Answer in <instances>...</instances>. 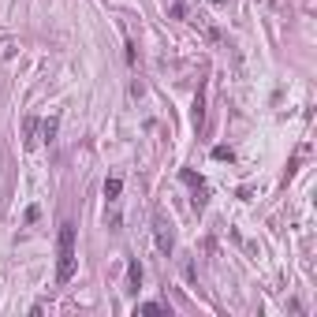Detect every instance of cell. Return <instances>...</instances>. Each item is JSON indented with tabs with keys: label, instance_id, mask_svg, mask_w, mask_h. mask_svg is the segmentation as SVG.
Listing matches in <instances>:
<instances>
[{
	"label": "cell",
	"instance_id": "cell-4",
	"mask_svg": "<svg viewBox=\"0 0 317 317\" xmlns=\"http://www.w3.org/2000/svg\"><path fill=\"white\" fill-rule=\"evenodd\" d=\"M142 287V265L138 257H131V269H127V291H138Z\"/></svg>",
	"mask_w": 317,
	"mask_h": 317
},
{
	"label": "cell",
	"instance_id": "cell-6",
	"mask_svg": "<svg viewBox=\"0 0 317 317\" xmlns=\"http://www.w3.org/2000/svg\"><path fill=\"white\" fill-rule=\"evenodd\" d=\"M56 127H60V120H56V116L41 120V138H45V142H52V138H56Z\"/></svg>",
	"mask_w": 317,
	"mask_h": 317
},
{
	"label": "cell",
	"instance_id": "cell-8",
	"mask_svg": "<svg viewBox=\"0 0 317 317\" xmlns=\"http://www.w3.org/2000/svg\"><path fill=\"white\" fill-rule=\"evenodd\" d=\"M138 310H142V313H165L168 306H165V302H142Z\"/></svg>",
	"mask_w": 317,
	"mask_h": 317
},
{
	"label": "cell",
	"instance_id": "cell-2",
	"mask_svg": "<svg viewBox=\"0 0 317 317\" xmlns=\"http://www.w3.org/2000/svg\"><path fill=\"white\" fill-rule=\"evenodd\" d=\"M153 239H157V250L161 254H172V250H176V235H172V220L165 217V213H161V209H157V213H153Z\"/></svg>",
	"mask_w": 317,
	"mask_h": 317
},
{
	"label": "cell",
	"instance_id": "cell-5",
	"mask_svg": "<svg viewBox=\"0 0 317 317\" xmlns=\"http://www.w3.org/2000/svg\"><path fill=\"white\" fill-rule=\"evenodd\" d=\"M120 190H123V179H120V176L104 179V198H109V201H116V198H120Z\"/></svg>",
	"mask_w": 317,
	"mask_h": 317
},
{
	"label": "cell",
	"instance_id": "cell-7",
	"mask_svg": "<svg viewBox=\"0 0 317 317\" xmlns=\"http://www.w3.org/2000/svg\"><path fill=\"white\" fill-rule=\"evenodd\" d=\"M205 123V101H201V93L194 97V127H201Z\"/></svg>",
	"mask_w": 317,
	"mask_h": 317
},
{
	"label": "cell",
	"instance_id": "cell-10",
	"mask_svg": "<svg viewBox=\"0 0 317 317\" xmlns=\"http://www.w3.org/2000/svg\"><path fill=\"white\" fill-rule=\"evenodd\" d=\"M209 4H217V8H220V4H224V0H209Z\"/></svg>",
	"mask_w": 317,
	"mask_h": 317
},
{
	"label": "cell",
	"instance_id": "cell-1",
	"mask_svg": "<svg viewBox=\"0 0 317 317\" xmlns=\"http://www.w3.org/2000/svg\"><path fill=\"white\" fill-rule=\"evenodd\" d=\"M75 261H79V254H75V224L64 220L60 235H56V284H67L75 276Z\"/></svg>",
	"mask_w": 317,
	"mask_h": 317
},
{
	"label": "cell",
	"instance_id": "cell-3",
	"mask_svg": "<svg viewBox=\"0 0 317 317\" xmlns=\"http://www.w3.org/2000/svg\"><path fill=\"white\" fill-rule=\"evenodd\" d=\"M179 179H183V183L194 190V209H205V201H209V187H205V179L201 176H194V172L190 168H183L179 172Z\"/></svg>",
	"mask_w": 317,
	"mask_h": 317
},
{
	"label": "cell",
	"instance_id": "cell-9",
	"mask_svg": "<svg viewBox=\"0 0 317 317\" xmlns=\"http://www.w3.org/2000/svg\"><path fill=\"white\" fill-rule=\"evenodd\" d=\"M213 161H232V149L228 146H213Z\"/></svg>",
	"mask_w": 317,
	"mask_h": 317
}]
</instances>
